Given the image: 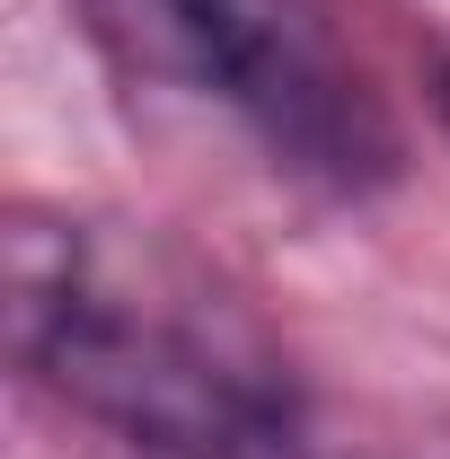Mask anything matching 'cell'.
<instances>
[{
	"instance_id": "cell-2",
	"label": "cell",
	"mask_w": 450,
	"mask_h": 459,
	"mask_svg": "<svg viewBox=\"0 0 450 459\" xmlns=\"http://www.w3.org/2000/svg\"><path fill=\"white\" fill-rule=\"evenodd\" d=\"M98 18L151 71L186 80L195 98H221L300 177L362 186L389 160L362 80L336 62L300 0H98Z\"/></svg>"
},
{
	"instance_id": "cell-1",
	"label": "cell",
	"mask_w": 450,
	"mask_h": 459,
	"mask_svg": "<svg viewBox=\"0 0 450 459\" xmlns=\"http://www.w3.org/2000/svg\"><path fill=\"white\" fill-rule=\"evenodd\" d=\"M9 353L151 459H309L291 362L256 318L115 221L27 212L9 230Z\"/></svg>"
}]
</instances>
